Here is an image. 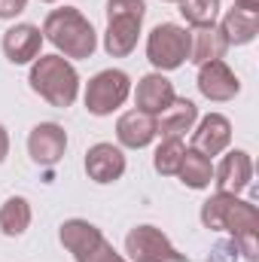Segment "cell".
I'll list each match as a JSON object with an SVG mask.
<instances>
[{
	"label": "cell",
	"instance_id": "5",
	"mask_svg": "<svg viewBox=\"0 0 259 262\" xmlns=\"http://www.w3.org/2000/svg\"><path fill=\"white\" fill-rule=\"evenodd\" d=\"M61 244L73 253L76 262H125L101 235V229L89 220H67L61 226Z\"/></svg>",
	"mask_w": 259,
	"mask_h": 262
},
{
	"label": "cell",
	"instance_id": "8",
	"mask_svg": "<svg viewBox=\"0 0 259 262\" xmlns=\"http://www.w3.org/2000/svg\"><path fill=\"white\" fill-rule=\"evenodd\" d=\"M125 250L134 262H189L156 226H134L125 235Z\"/></svg>",
	"mask_w": 259,
	"mask_h": 262
},
{
	"label": "cell",
	"instance_id": "20",
	"mask_svg": "<svg viewBox=\"0 0 259 262\" xmlns=\"http://www.w3.org/2000/svg\"><path fill=\"white\" fill-rule=\"evenodd\" d=\"M177 177H180L189 189H207L210 180H213V165H210L207 156H201L198 149L189 146V149L183 152V162H180V168H177Z\"/></svg>",
	"mask_w": 259,
	"mask_h": 262
},
{
	"label": "cell",
	"instance_id": "4",
	"mask_svg": "<svg viewBox=\"0 0 259 262\" xmlns=\"http://www.w3.org/2000/svg\"><path fill=\"white\" fill-rule=\"evenodd\" d=\"M146 3L143 0H107V34L104 49L110 58H125L134 52Z\"/></svg>",
	"mask_w": 259,
	"mask_h": 262
},
{
	"label": "cell",
	"instance_id": "25",
	"mask_svg": "<svg viewBox=\"0 0 259 262\" xmlns=\"http://www.w3.org/2000/svg\"><path fill=\"white\" fill-rule=\"evenodd\" d=\"M28 0H0V18H15L18 12H25Z\"/></svg>",
	"mask_w": 259,
	"mask_h": 262
},
{
	"label": "cell",
	"instance_id": "21",
	"mask_svg": "<svg viewBox=\"0 0 259 262\" xmlns=\"http://www.w3.org/2000/svg\"><path fill=\"white\" fill-rule=\"evenodd\" d=\"M28 226H31V204H28V198L21 195L6 198L3 207H0V232L6 238H18V235L28 232Z\"/></svg>",
	"mask_w": 259,
	"mask_h": 262
},
{
	"label": "cell",
	"instance_id": "17",
	"mask_svg": "<svg viewBox=\"0 0 259 262\" xmlns=\"http://www.w3.org/2000/svg\"><path fill=\"white\" fill-rule=\"evenodd\" d=\"M229 43L223 37V31L217 25H204V28H195L189 34V61L192 64H207V61H220L226 55Z\"/></svg>",
	"mask_w": 259,
	"mask_h": 262
},
{
	"label": "cell",
	"instance_id": "10",
	"mask_svg": "<svg viewBox=\"0 0 259 262\" xmlns=\"http://www.w3.org/2000/svg\"><path fill=\"white\" fill-rule=\"evenodd\" d=\"M198 92L207 101H232L241 92V82L229 70V64L220 58V61H207L198 67Z\"/></svg>",
	"mask_w": 259,
	"mask_h": 262
},
{
	"label": "cell",
	"instance_id": "15",
	"mask_svg": "<svg viewBox=\"0 0 259 262\" xmlns=\"http://www.w3.org/2000/svg\"><path fill=\"white\" fill-rule=\"evenodd\" d=\"M174 98H177V95H174V85H171V79L162 76V73L143 76V79L137 82V92H134L137 110H143V113H149V116H159L162 110H168Z\"/></svg>",
	"mask_w": 259,
	"mask_h": 262
},
{
	"label": "cell",
	"instance_id": "13",
	"mask_svg": "<svg viewBox=\"0 0 259 262\" xmlns=\"http://www.w3.org/2000/svg\"><path fill=\"white\" fill-rule=\"evenodd\" d=\"M40 46H43V31H40L37 25H12V28L3 34V55H6L12 64L37 61Z\"/></svg>",
	"mask_w": 259,
	"mask_h": 262
},
{
	"label": "cell",
	"instance_id": "26",
	"mask_svg": "<svg viewBox=\"0 0 259 262\" xmlns=\"http://www.w3.org/2000/svg\"><path fill=\"white\" fill-rule=\"evenodd\" d=\"M235 9H244V12L259 15V0H235Z\"/></svg>",
	"mask_w": 259,
	"mask_h": 262
},
{
	"label": "cell",
	"instance_id": "11",
	"mask_svg": "<svg viewBox=\"0 0 259 262\" xmlns=\"http://www.w3.org/2000/svg\"><path fill=\"white\" fill-rule=\"evenodd\" d=\"M213 177H217L213 183H217L220 192L238 195V192L247 189L250 180H253V162H250V152H244V149H232L229 156H223V162H220V168L213 171Z\"/></svg>",
	"mask_w": 259,
	"mask_h": 262
},
{
	"label": "cell",
	"instance_id": "2",
	"mask_svg": "<svg viewBox=\"0 0 259 262\" xmlns=\"http://www.w3.org/2000/svg\"><path fill=\"white\" fill-rule=\"evenodd\" d=\"M28 82L43 101H49L58 110H67L79 95V76L73 64L61 55H40L31 67Z\"/></svg>",
	"mask_w": 259,
	"mask_h": 262
},
{
	"label": "cell",
	"instance_id": "29",
	"mask_svg": "<svg viewBox=\"0 0 259 262\" xmlns=\"http://www.w3.org/2000/svg\"><path fill=\"white\" fill-rule=\"evenodd\" d=\"M43 3H55V0H43Z\"/></svg>",
	"mask_w": 259,
	"mask_h": 262
},
{
	"label": "cell",
	"instance_id": "9",
	"mask_svg": "<svg viewBox=\"0 0 259 262\" xmlns=\"http://www.w3.org/2000/svg\"><path fill=\"white\" fill-rule=\"evenodd\" d=\"M64 149H67V134L58 122H40L28 137V152L43 168L58 165L64 159Z\"/></svg>",
	"mask_w": 259,
	"mask_h": 262
},
{
	"label": "cell",
	"instance_id": "18",
	"mask_svg": "<svg viewBox=\"0 0 259 262\" xmlns=\"http://www.w3.org/2000/svg\"><path fill=\"white\" fill-rule=\"evenodd\" d=\"M195 122H198V107H195L189 98H174L171 107L159 113L156 131L162 137H183L186 131H192Z\"/></svg>",
	"mask_w": 259,
	"mask_h": 262
},
{
	"label": "cell",
	"instance_id": "23",
	"mask_svg": "<svg viewBox=\"0 0 259 262\" xmlns=\"http://www.w3.org/2000/svg\"><path fill=\"white\" fill-rule=\"evenodd\" d=\"M180 15L192 28L213 25L217 15H220V0H180Z\"/></svg>",
	"mask_w": 259,
	"mask_h": 262
},
{
	"label": "cell",
	"instance_id": "1",
	"mask_svg": "<svg viewBox=\"0 0 259 262\" xmlns=\"http://www.w3.org/2000/svg\"><path fill=\"white\" fill-rule=\"evenodd\" d=\"M43 37L58 52H64V58H92L98 49V34L76 6L52 9L43 21Z\"/></svg>",
	"mask_w": 259,
	"mask_h": 262
},
{
	"label": "cell",
	"instance_id": "16",
	"mask_svg": "<svg viewBox=\"0 0 259 262\" xmlns=\"http://www.w3.org/2000/svg\"><path fill=\"white\" fill-rule=\"evenodd\" d=\"M156 134H159V131H156V116H149V113H143V110H128V113H122L119 122H116V137H119V143L128 146V149H143V146H149Z\"/></svg>",
	"mask_w": 259,
	"mask_h": 262
},
{
	"label": "cell",
	"instance_id": "14",
	"mask_svg": "<svg viewBox=\"0 0 259 262\" xmlns=\"http://www.w3.org/2000/svg\"><path fill=\"white\" fill-rule=\"evenodd\" d=\"M232 140V122L223 113H207L198 128L192 131V149H198L201 156H220Z\"/></svg>",
	"mask_w": 259,
	"mask_h": 262
},
{
	"label": "cell",
	"instance_id": "7",
	"mask_svg": "<svg viewBox=\"0 0 259 262\" xmlns=\"http://www.w3.org/2000/svg\"><path fill=\"white\" fill-rule=\"evenodd\" d=\"M146 58L156 70H177L189 58V31L174 21L156 25L146 40Z\"/></svg>",
	"mask_w": 259,
	"mask_h": 262
},
{
	"label": "cell",
	"instance_id": "28",
	"mask_svg": "<svg viewBox=\"0 0 259 262\" xmlns=\"http://www.w3.org/2000/svg\"><path fill=\"white\" fill-rule=\"evenodd\" d=\"M168 3H180V0H168Z\"/></svg>",
	"mask_w": 259,
	"mask_h": 262
},
{
	"label": "cell",
	"instance_id": "19",
	"mask_svg": "<svg viewBox=\"0 0 259 262\" xmlns=\"http://www.w3.org/2000/svg\"><path fill=\"white\" fill-rule=\"evenodd\" d=\"M220 31H223L229 46H247V43L256 40V34H259V15L244 12V9H229L223 15Z\"/></svg>",
	"mask_w": 259,
	"mask_h": 262
},
{
	"label": "cell",
	"instance_id": "3",
	"mask_svg": "<svg viewBox=\"0 0 259 262\" xmlns=\"http://www.w3.org/2000/svg\"><path fill=\"white\" fill-rule=\"evenodd\" d=\"M201 223H204V229L229 232L232 238H238L244 232H259V210L256 204H250L244 198L217 192L201 204Z\"/></svg>",
	"mask_w": 259,
	"mask_h": 262
},
{
	"label": "cell",
	"instance_id": "24",
	"mask_svg": "<svg viewBox=\"0 0 259 262\" xmlns=\"http://www.w3.org/2000/svg\"><path fill=\"white\" fill-rule=\"evenodd\" d=\"M235 247H238V253H244V259L256 262L259 259V232H244V235H238V238H235Z\"/></svg>",
	"mask_w": 259,
	"mask_h": 262
},
{
	"label": "cell",
	"instance_id": "27",
	"mask_svg": "<svg viewBox=\"0 0 259 262\" xmlns=\"http://www.w3.org/2000/svg\"><path fill=\"white\" fill-rule=\"evenodd\" d=\"M9 156V134H6V128L0 125V165H3V159Z\"/></svg>",
	"mask_w": 259,
	"mask_h": 262
},
{
	"label": "cell",
	"instance_id": "22",
	"mask_svg": "<svg viewBox=\"0 0 259 262\" xmlns=\"http://www.w3.org/2000/svg\"><path fill=\"white\" fill-rule=\"evenodd\" d=\"M183 152H186V146H183L180 137H162V143H159V149L153 156L156 171L162 177H174L177 168H180V162H183Z\"/></svg>",
	"mask_w": 259,
	"mask_h": 262
},
{
	"label": "cell",
	"instance_id": "6",
	"mask_svg": "<svg viewBox=\"0 0 259 262\" xmlns=\"http://www.w3.org/2000/svg\"><path fill=\"white\" fill-rule=\"evenodd\" d=\"M131 95V79L125 70H101L85 85V110L92 116H110Z\"/></svg>",
	"mask_w": 259,
	"mask_h": 262
},
{
	"label": "cell",
	"instance_id": "12",
	"mask_svg": "<svg viewBox=\"0 0 259 262\" xmlns=\"http://www.w3.org/2000/svg\"><path fill=\"white\" fill-rule=\"evenodd\" d=\"M85 174L95 183H113L125 174V156L113 143H95L85 152Z\"/></svg>",
	"mask_w": 259,
	"mask_h": 262
}]
</instances>
